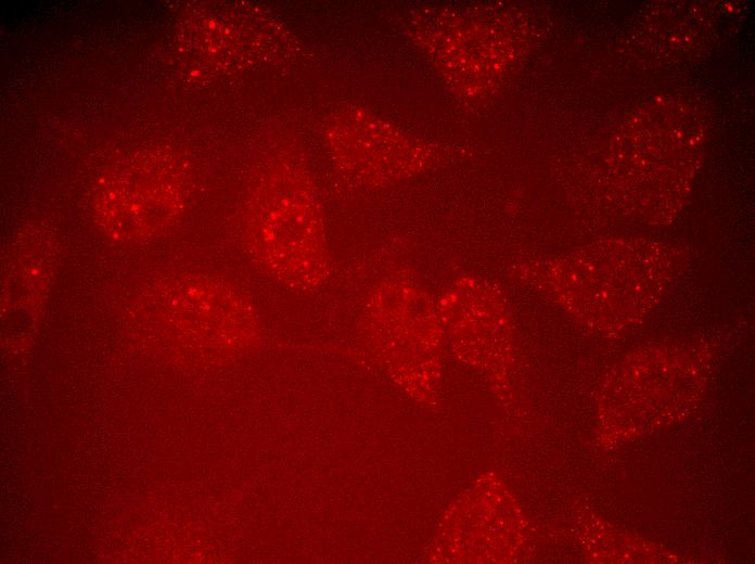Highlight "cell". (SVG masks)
I'll return each mask as SVG.
<instances>
[{"instance_id": "obj_1", "label": "cell", "mask_w": 755, "mask_h": 564, "mask_svg": "<svg viewBox=\"0 0 755 564\" xmlns=\"http://www.w3.org/2000/svg\"><path fill=\"white\" fill-rule=\"evenodd\" d=\"M304 176L273 174L257 191L251 252L270 278L313 291L329 277L320 214Z\"/></svg>"}, {"instance_id": "obj_2", "label": "cell", "mask_w": 755, "mask_h": 564, "mask_svg": "<svg viewBox=\"0 0 755 564\" xmlns=\"http://www.w3.org/2000/svg\"><path fill=\"white\" fill-rule=\"evenodd\" d=\"M123 169L102 185L99 203L108 229L132 236L167 223L182 202L178 176L156 166Z\"/></svg>"}]
</instances>
